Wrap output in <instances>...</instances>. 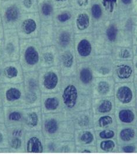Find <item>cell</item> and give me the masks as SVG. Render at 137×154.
Masks as SVG:
<instances>
[{
  "label": "cell",
  "instance_id": "cell-22",
  "mask_svg": "<svg viewBox=\"0 0 137 154\" xmlns=\"http://www.w3.org/2000/svg\"><path fill=\"white\" fill-rule=\"evenodd\" d=\"M80 38L76 39V52L77 56L80 59L87 58L91 53L92 46L91 43L86 37L79 36Z\"/></svg>",
  "mask_w": 137,
  "mask_h": 154
},
{
  "label": "cell",
  "instance_id": "cell-29",
  "mask_svg": "<svg viewBox=\"0 0 137 154\" xmlns=\"http://www.w3.org/2000/svg\"><path fill=\"white\" fill-rule=\"evenodd\" d=\"M135 116L134 112L129 110H123L119 112V119L125 123H131L134 121Z\"/></svg>",
  "mask_w": 137,
  "mask_h": 154
},
{
  "label": "cell",
  "instance_id": "cell-17",
  "mask_svg": "<svg viewBox=\"0 0 137 154\" xmlns=\"http://www.w3.org/2000/svg\"><path fill=\"white\" fill-rule=\"evenodd\" d=\"M59 62L57 48L53 46L42 47L41 56V68L55 66Z\"/></svg>",
  "mask_w": 137,
  "mask_h": 154
},
{
  "label": "cell",
  "instance_id": "cell-19",
  "mask_svg": "<svg viewBox=\"0 0 137 154\" xmlns=\"http://www.w3.org/2000/svg\"><path fill=\"white\" fill-rule=\"evenodd\" d=\"M75 62V56L71 49L62 51L59 55V63L63 75L68 76L72 73Z\"/></svg>",
  "mask_w": 137,
  "mask_h": 154
},
{
  "label": "cell",
  "instance_id": "cell-23",
  "mask_svg": "<svg viewBox=\"0 0 137 154\" xmlns=\"http://www.w3.org/2000/svg\"><path fill=\"white\" fill-rule=\"evenodd\" d=\"M90 25V18L86 12L80 11L76 14L75 20V29L78 32H83L87 30Z\"/></svg>",
  "mask_w": 137,
  "mask_h": 154
},
{
  "label": "cell",
  "instance_id": "cell-27",
  "mask_svg": "<svg viewBox=\"0 0 137 154\" xmlns=\"http://www.w3.org/2000/svg\"><path fill=\"white\" fill-rule=\"evenodd\" d=\"M9 148L8 132L4 123H0V149Z\"/></svg>",
  "mask_w": 137,
  "mask_h": 154
},
{
  "label": "cell",
  "instance_id": "cell-5",
  "mask_svg": "<svg viewBox=\"0 0 137 154\" xmlns=\"http://www.w3.org/2000/svg\"><path fill=\"white\" fill-rule=\"evenodd\" d=\"M20 40L16 29L4 30L1 57L4 62L19 60Z\"/></svg>",
  "mask_w": 137,
  "mask_h": 154
},
{
  "label": "cell",
  "instance_id": "cell-10",
  "mask_svg": "<svg viewBox=\"0 0 137 154\" xmlns=\"http://www.w3.org/2000/svg\"><path fill=\"white\" fill-rule=\"evenodd\" d=\"M24 80V72L19 62H5L2 67L3 84L23 83Z\"/></svg>",
  "mask_w": 137,
  "mask_h": 154
},
{
  "label": "cell",
  "instance_id": "cell-3",
  "mask_svg": "<svg viewBox=\"0 0 137 154\" xmlns=\"http://www.w3.org/2000/svg\"><path fill=\"white\" fill-rule=\"evenodd\" d=\"M23 14L18 0H2L0 15L4 30L17 29Z\"/></svg>",
  "mask_w": 137,
  "mask_h": 154
},
{
  "label": "cell",
  "instance_id": "cell-18",
  "mask_svg": "<svg viewBox=\"0 0 137 154\" xmlns=\"http://www.w3.org/2000/svg\"><path fill=\"white\" fill-rule=\"evenodd\" d=\"M54 28L52 21H41L38 38L43 47L54 44Z\"/></svg>",
  "mask_w": 137,
  "mask_h": 154
},
{
  "label": "cell",
  "instance_id": "cell-21",
  "mask_svg": "<svg viewBox=\"0 0 137 154\" xmlns=\"http://www.w3.org/2000/svg\"><path fill=\"white\" fill-rule=\"evenodd\" d=\"M73 17V11L72 8H66L55 11L53 17V23L56 26L66 25L72 21Z\"/></svg>",
  "mask_w": 137,
  "mask_h": 154
},
{
  "label": "cell",
  "instance_id": "cell-53",
  "mask_svg": "<svg viewBox=\"0 0 137 154\" xmlns=\"http://www.w3.org/2000/svg\"><path fill=\"white\" fill-rule=\"evenodd\" d=\"M2 0H0V9H1V3H2Z\"/></svg>",
  "mask_w": 137,
  "mask_h": 154
},
{
  "label": "cell",
  "instance_id": "cell-20",
  "mask_svg": "<svg viewBox=\"0 0 137 154\" xmlns=\"http://www.w3.org/2000/svg\"><path fill=\"white\" fill-rule=\"evenodd\" d=\"M55 8L53 0H38V13L41 21H52Z\"/></svg>",
  "mask_w": 137,
  "mask_h": 154
},
{
  "label": "cell",
  "instance_id": "cell-50",
  "mask_svg": "<svg viewBox=\"0 0 137 154\" xmlns=\"http://www.w3.org/2000/svg\"><path fill=\"white\" fill-rule=\"evenodd\" d=\"M1 106H3V103H2V93H1V91L0 89V107Z\"/></svg>",
  "mask_w": 137,
  "mask_h": 154
},
{
  "label": "cell",
  "instance_id": "cell-25",
  "mask_svg": "<svg viewBox=\"0 0 137 154\" xmlns=\"http://www.w3.org/2000/svg\"><path fill=\"white\" fill-rule=\"evenodd\" d=\"M117 97L123 103H129L132 99V92L131 90L126 86L118 88L117 93Z\"/></svg>",
  "mask_w": 137,
  "mask_h": 154
},
{
  "label": "cell",
  "instance_id": "cell-38",
  "mask_svg": "<svg viewBox=\"0 0 137 154\" xmlns=\"http://www.w3.org/2000/svg\"><path fill=\"white\" fill-rule=\"evenodd\" d=\"M89 4V0H72V5L76 8H86Z\"/></svg>",
  "mask_w": 137,
  "mask_h": 154
},
{
  "label": "cell",
  "instance_id": "cell-46",
  "mask_svg": "<svg viewBox=\"0 0 137 154\" xmlns=\"http://www.w3.org/2000/svg\"><path fill=\"white\" fill-rule=\"evenodd\" d=\"M123 150L126 152H132L135 150V147L132 145H128L123 148Z\"/></svg>",
  "mask_w": 137,
  "mask_h": 154
},
{
  "label": "cell",
  "instance_id": "cell-33",
  "mask_svg": "<svg viewBox=\"0 0 137 154\" xmlns=\"http://www.w3.org/2000/svg\"><path fill=\"white\" fill-rule=\"evenodd\" d=\"M135 132L132 129L125 128L120 132L121 139L124 141H129L134 138Z\"/></svg>",
  "mask_w": 137,
  "mask_h": 154
},
{
  "label": "cell",
  "instance_id": "cell-43",
  "mask_svg": "<svg viewBox=\"0 0 137 154\" xmlns=\"http://www.w3.org/2000/svg\"><path fill=\"white\" fill-rule=\"evenodd\" d=\"M72 0H53L55 7H62L68 4V2Z\"/></svg>",
  "mask_w": 137,
  "mask_h": 154
},
{
  "label": "cell",
  "instance_id": "cell-30",
  "mask_svg": "<svg viewBox=\"0 0 137 154\" xmlns=\"http://www.w3.org/2000/svg\"><path fill=\"white\" fill-rule=\"evenodd\" d=\"M79 143L83 144H90L94 140V135L89 131H85L80 132L78 137Z\"/></svg>",
  "mask_w": 137,
  "mask_h": 154
},
{
  "label": "cell",
  "instance_id": "cell-47",
  "mask_svg": "<svg viewBox=\"0 0 137 154\" xmlns=\"http://www.w3.org/2000/svg\"><path fill=\"white\" fill-rule=\"evenodd\" d=\"M5 118H4V106L0 107V123H4Z\"/></svg>",
  "mask_w": 137,
  "mask_h": 154
},
{
  "label": "cell",
  "instance_id": "cell-24",
  "mask_svg": "<svg viewBox=\"0 0 137 154\" xmlns=\"http://www.w3.org/2000/svg\"><path fill=\"white\" fill-rule=\"evenodd\" d=\"M78 77L81 84L87 85L93 80V73L91 70L87 67H80L78 71Z\"/></svg>",
  "mask_w": 137,
  "mask_h": 154
},
{
  "label": "cell",
  "instance_id": "cell-8",
  "mask_svg": "<svg viewBox=\"0 0 137 154\" xmlns=\"http://www.w3.org/2000/svg\"><path fill=\"white\" fill-rule=\"evenodd\" d=\"M61 96L63 106L68 111L78 110L83 99L77 85L72 81L65 83L62 88Z\"/></svg>",
  "mask_w": 137,
  "mask_h": 154
},
{
  "label": "cell",
  "instance_id": "cell-37",
  "mask_svg": "<svg viewBox=\"0 0 137 154\" xmlns=\"http://www.w3.org/2000/svg\"><path fill=\"white\" fill-rule=\"evenodd\" d=\"M91 14L95 19H99L102 14V11L101 7L98 4H94L91 7Z\"/></svg>",
  "mask_w": 137,
  "mask_h": 154
},
{
  "label": "cell",
  "instance_id": "cell-41",
  "mask_svg": "<svg viewBox=\"0 0 137 154\" xmlns=\"http://www.w3.org/2000/svg\"><path fill=\"white\" fill-rule=\"evenodd\" d=\"M117 0H103V4L104 8L110 12H113L114 10V5Z\"/></svg>",
  "mask_w": 137,
  "mask_h": 154
},
{
  "label": "cell",
  "instance_id": "cell-28",
  "mask_svg": "<svg viewBox=\"0 0 137 154\" xmlns=\"http://www.w3.org/2000/svg\"><path fill=\"white\" fill-rule=\"evenodd\" d=\"M132 70L129 66L122 65L118 66L116 69V74L117 76L121 79H128L132 75Z\"/></svg>",
  "mask_w": 137,
  "mask_h": 154
},
{
  "label": "cell",
  "instance_id": "cell-35",
  "mask_svg": "<svg viewBox=\"0 0 137 154\" xmlns=\"http://www.w3.org/2000/svg\"><path fill=\"white\" fill-rule=\"evenodd\" d=\"M115 147V143L111 140L104 141L100 143V148L105 151H111Z\"/></svg>",
  "mask_w": 137,
  "mask_h": 154
},
{
  "label": "cell",
  "instance_id": "cell-9",
  "mask_svg": "<svg viewBox=\"0 0 137 154\" xmlns=\"http://www.w3.org/2000/svg\"><path fill=\"white\" fill-rule=\"evenodd\" d=\"M61 116L55 113L43 114L42 131L45 138H54L63 130L67 128L66 122L60 120Z\"/></svg>",
  "mask_w": 137,
  "mask_h": 154
},
{
  "label": "cell",
  "instance_id": "cell-26",
  "mask_svg": "<svg viewBox=\"0 0 137 154\" xmlns=\"http://www.w3.org/2000/svg\"><path fill=\"white\" fill-rule=\"evenodd\" d=\"M23 13L38 12V0H18Z\"/></svg>",
  "mask_w": 137,
  "mask_h": 154
},
{
  "label": "cell",
  "instance_id": "cell-32",
  "mask_svg": "<svg viewBox=\"0 0 137 154\" xmlns=\"http://www.w3.org/2000/svg\"><path fill=\"white\" fill-rule=\"evenodd\" d=\"M58 143L53 138H45V152H55L57 149Z\"/></svg>",
  "mask_w": 137,
  "mask_h": 154
},
{
  "label": "cell",
  "instance_id": "cell-42",
  "mask_svg": "<svg viewBox=\"0 0 137 154\" xmlns=\"http://www.w3.org/2000/svg\"><path fill=\"white\" fill-rule=\"evenodd\" d=\"M99 136L102 139H109L114 137V132L112 130H104L100 132Z\"/></svg>",
  "mask_w": 137,
  "mask_h": 154
},
{
  "label": "cell",
  "instance_id": "cell-4",
  "mask_svg": "<svg viewBox=\"0 0 137 154\" xmlns=\"http://www.w3.org/2000/svg\"><path fill=\"white\" fill-rule=\"evenodd\" d=\"M41 23L38 12L23 13L16 29L20 38L26 39L38 38Z\"/></svg>",
  "mask_w": 137,
  "mask_h": 154
},
{
  "label": "cell",
  "instance_id": "cell-40",
  "mask_svg": "<svg viewBox=\"0 0 137 154\" xmlns=\"http://www.w3.org/2000/svg\"><path fill=\"white\" fill-rule=\"evenodd\" d=\"M110 87L108 84L105 82H101L98 86V90L100 93L104 94L109 91Z\"/></svg>",
  "mask_w": 137,
  "mask_h": 154
},
{
  "label": "cell",
  "instance_id": "cell-34",
  "mask_svg": "<svg viewBox=\"0 0 137 154\" xmlns=\"http://www.w3.org/2000/svg\"><path fill=\"white\" fill-rule=\"evenodd\" d=\"M113 107V105L111 101L109 100H104L99 106L98 108L99 112L101 113H106L110 112Z\"/></svg>",
  "mask_w": 137,
  "mask_h": 154
},
{
  "label": "cell",
  "instance_id": "cell-1",
  "mask_svg": "<svg viewBox=\"0 0 137 154\" xmlns=\"http://www.w3.org/2000/svg\"><path fill=\"white\" fill-rule=\"evenodd\" d=\"M42 47L38 38L20 40L19 62L24 73L38 71L41 69Z\"/></svg>",
  "mask_w": 137,
  "mask_h": 154
},
{
  "label": "cell",
  "instance_id": "cell-11",
  "mask_svg": "<svg viewBox=\"0 0 137 154\" xmlns=\"http://www.w3.org/2000/svg\"><path fill=\"white\" fill-rule=\"evenodd\" d=\"M42 112L41 106L25 108L22 126L26 131H41Z\"/></svg>",
  "mask_w": 137,
  "mask_h": 154
},
{
  "label": "cell",
  "instance_id": "cell-31",
  "mask_svg": "<svg viewBox=\"0 0 137 154\" xmlns=\"http://www.w3.org/2000/svg\"><path fill=\"white\" fill-rule=\"evenodd\" d=\"M75 123L78 128L87 127L90 124V118L86 114H80L76 117Z\"/></svg>",
  "mask_w": 137,
  "mask_h": 154
},
{
  "label": "cell",
  "instance_id": "cell-39",
  "mask_svg": "<svg viewBox=\"0 0 137 154\" xmlns=\"http://www.w3.org/2000/svg\"><path fill=\"white\" fill-rule=\"evenodd\" d=\"M113 122V119L110 116H105L100 118L99 120V125L101 127H105L109 124H111Z\"/></svg>",
  "mask_w": 137,
  "mask_h": 154
},
{
  "label": "cell",
  "instance_id": "cell-54",
  "mask_svg": "<svg viewBox=\"0 0 137 154\" xmlns=\"http://www.w3.org/2000/svg\"><path fill=\"white\" fill-rule=\"evenodd\" d=\"M136 67H137V64H136Z\"/></svg>",
  "mask_w": 137,
  "mask_h": 154
},
{
  "label": "cell",
  "instance_id": "cell-2",
  "mask_svg": "<svg viewBox=\"0 0 137 154\" xmlns=\"http://www.w3.org/2000/svg\"><path fill=\"white\" fill-rule=\"evenodd\" d=\"M25 102L23 108L41 106L42 92L39 88L38 71L24 73Z\"/></svg>",
  "mask_w": 137,
  "mask_h": 154
},
{
  "label": "cell",
  "instance_id": "cell-13",
  "mask_svg": "<svg viewBox=\"0 0 137 154\" xmlns=\"http://www.w3.org/2000/svg\"><path fill=\"white\" fill-rule=\"evenodd\" d=\"M10 152H25V135L26 131L23 126L7 127Z\"/></svg>",
  "mask_w": 137,
  "mask_h": 154
},
{
  "label": "cell",
  "instance_id": "cell-45",
  "mask_svg": "<svg viewBox=\"0 0 137 154\" xmlns=\"http://www.w3.org/2000/svg\"><path fill=\"white\" fill-rule=\"evenodd\" d=\"M120 56L122 58H128L130 56V53L129 52L126 50V49H124L122 50L120 52Z\"/></svg>",
  "mask_w": 137,
  "mask_h": 154
},
{
  "label": "cell",
  "instance_id": "cell-49",
  "mask_svg": "<svg viewBox=\"0 0 137 154\" xmlns=\"http://www.w3.org/2000/svg\"><path fill=\"white\" fill-rule=\"evenodd\" d=\"M2 49H3V39H0V57L2 55Z\"/></svg>",
  "mask_w": 137,
  "mask_h": 154
},
{
  "label": "cell",
  "instance_id": "cell-14",
  "mask_svg": "<svg viewBox=\"0 0 137 154\" xmlns=\"http://www.w3.org/2000/svg\"><path fill=\"white\" fill-rule=\"evenodd\" d=\"M70 26L56 28L54 32V44L62 51L67 50L73 44V34Z\"/></svg>",
  "mask_w": 137,
  "mask_h": 154
},
{
  "label": "cell",
  "instance_id": "cell-16",
  "mask_svg": "<svg viewBox=\"0 0 137 154\" xmlns=\"http://www.w3.org/2000/svg\"><path fill=\"white\" fill-rule=\"evenodd\" d=\"M24 109L21 106L4 107V124L7 126H22Z\"/></svg>",
  "mask_w": 137,
  "mask_h": 154
},
{
  "label": "cell",
  "instance_id": "cell-36",
  "mask_svg": "<svg viewBox=\"0 0 137 154\" xmlns=\"http://www.w3.org/2000/svg\"><path fill=\"white\" fill-rule=\"evenodd\" d=\"M117 35V28L113 25L110 26L107 31V35L108 39L112 42L114 41L116 39Z\"/></svg>",
  "mask_w": 137,
  "mask_h": 154
},
{
  "label": "cell",
  "instance_id": "cell-7",
  "mask_svg": "<svg viewBox=\"0 0 137 154\" xmlns=\"http://www.w3.org/2000/svg\"><path fill=\"white\" fill-rule=\"evenodd\" d=\"M1 91L2 93V103L4 107L21 106L23 107L25 102L24 85L3 84Z\"/></svg>",
  "mask_w": 137,
  "mask_h": 154
},
{
  "label": "cell",
  "instance_id": "cell-48",
  "mask_svg": "<svg viewBox=\"0 0 137 154\" xmlns=\"http://www.w3.org/2000/svg\"><path fill=\"white\" fill-rule=\"evenodd\" d=\"M4 32V29L3 27V24L2 22L1 15H0V39H3Z\"/></svg>",
  "mask_w": 137,
  "mask_h": 154
},
{
  "label": "cell",
  "instance_id": "cell-12",
  "mask_svg": "<svg viewBox=\"0 0 137 154\" xmlns=\"http://www.w3.org/2000/svg\"><path fill=\"white\" fill-rule=\"evenodd\" d=\"M45 142V137L42 130L26 131L25 135V152H44Z\"/></svg>",
  "mask_w": 137,
  "mask_h": 154
},
{
  "label": "cell",
  "instance_id": "cell-51",
  "mask_svg": "<svg viewBox=\"0 0 137 154\" xmlns=\"http://www.w3.org/2000/svg\"><path fill=\"white\" fill-rule=\"evenodd\" d=\"M81 152H83V153H91V151H90V150H89V149H83V150L81 151Z\"/></svg>",
  "mask_w": 137,
  "mask_h": 154
},
{
  "label": "cell",
  "instance_id": "cell-15",
  "mask_svg": "<svg viewBox=\"0 0 137 154\" xmlns=\"http://www.w3.org/2000/svg\"><path fill=\"white\" fill-rule=\"evenodd\" d=\"M63 105L62 96L52 93H42L41 107L42 114L56 113Z\"/></svg>",
  "mask_w": 137,
  "mask_h": 154
},
{
  "label": "cell",
  "instance_id": "cell-52",
  "mask_svg": "<svg viewBox=\"0 0 137 154\" xmlns=\"http://www.w3.org/2000/svg\"><path fill=\"white\" fill-rule=\"evenodd\" d=\"M122 1L126 4H129L131 2V0H122Z\"/></svg>",
  "mask_w": 137,
  "mask_h": 154
},
{
  "label": "cell",
  "instance_id": "cell-44",
  "mask_svg": "<svg viewBox=\"0 0 137 154\" xmlns=\"http://www.w3.org/2000/svg\"><path fill=\"white\" fill-rule=\"evenodd\" d=\"M4 60L1 57H0V89L1 88L3 82H2V67L4 65Z\"/></svg>",
  "mask_w": 137,
  "mask_h": 154
},
{
  "label": "cell",
  "instance_id": "cell-6",
  "mask_svg": "<svg viewBox=\"0 0 137 154\" xmlns=\"http://www.w3.org/2000/svg\"><path fill=\"white\" fill-rule=\"evenodd\" d=\"M38 71L39 85L42 93L57 92L60 83V74L57 67L41 68Z\"/></svg>",
  "mask_w": 137,
  "mask_h": 154
}]
</instances>
